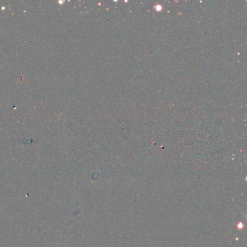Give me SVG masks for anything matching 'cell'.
Here are the masks:
<instances>
[{"label":"cell","instance_id":"1","mask_svg":"<svg viewBox=\"0 0 247 247\" xmlns=\"http://www.w3.org/2000/svg\"><path fill=\"white\" fill-rule=\"evenodd\" d=\"M238 228H240V229L242 228H243V224H242V223H239V225H238Z\"/></svg>","mask_w":247,"mask_h":247}]
</instances>
